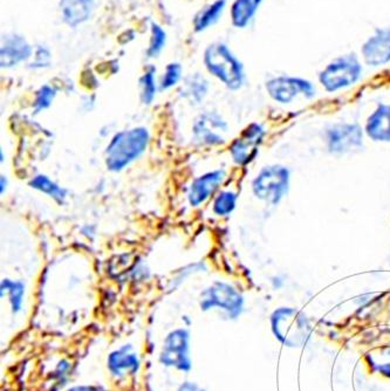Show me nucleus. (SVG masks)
<instances>
[{
	"mask_svg": "<svg viewBox=\"0 0 390 391\" xmlns=\"http://www.w3.org/2000/svg\"><path fill=\"white\" fill-rule=\"evenodd\" d=\"M189 333L185 330H173L166 337L161 353V362L166 367L188 371L192 368L189 356Z\"/></svg>",
	"mask_w": 390,
	"mask_h": 391,
	"instance_id": "obj_8",
	"label": "nucleus"
},
{
	"mask_svg": "<svg viewBox=\"0 0 390 391\" xmlns=\"http://www.w3.org/2000/svg\"><path fill=\"white\" fill-rule=\"evenodd\" d=\"M229 126L216 112H203L196 119L192 134L201 145H221L224 143Z\"/></svg>",
	"mask_w": 390,
	"mask_h": 391,
	"instance_id": "obj_9",
	"label": "nucleus"
},
{
	"mask_svg": "<svg viewBox=\"0 0 390 391\" xmlns=\"http://www.w3.org/2000/svg\"><path fill=\"white\" fill-rule=\"evenodd\" d=\"M108 368L115 376L133 374L138 369V359L130 346L113 351L108 357Z\"/></svg>",
	"mask_w": 390,
	"mask_h": 391,
	"instance_id": "obj_16",
	"label": "nucleus"
},
{
	"mask_svg": "<svg viewBox=\"0 0 390 391\" xmlns=\"http://www.w3.org/2000/svg\"><path fill=\"white\" fill-rule=\"evenodd\" d=\"M225 4H226L225 0H217L216 3H213L210 8H206L196 20V31L201 32L210 25H212L213 22H216L224 10Z\"/></svg>",
	"mask_w": 390,
	"mask_h": 391,
	"instance_id": "obj_23",
	"label": "nucleus"
},
{
	"mask_svg": "<svg viewBox=\"0 0 390 391\" xmlns=\"http://www.w3.org/2000/svg\"><path fill=\"white\" fill-rule=\"evenodd\" d=\"M156 69L154 67L145 72V75L141 79V98L142 102L145 105H150L154 101L156 96V81H155Z\"/></svg>",
	"mask_w": 390,
	"mask_h": 391,
	"instance_id": "obj_24",
	"label": "nucleus"
},
{
	"mask_svg": "<svg viewBox=\"0 0 390 391\" xmlns=\"http://www.w3.org/2000/svg\"><path fill=\"white\" fill-rule=\"evenodd\" d=\"M149 141L150 134L145 127L116 133L106 148V167L113 172L124 170L145 154Z\"/></svg>",
	"mask_w": 390,
	"mask_h": 391,
	"instance_id": "obj_1",
	"label": "nucleus"
},
{
	"mask_svg": "<svg viewBox=\"0 0 390 391\" xmlns=\"http://www.w3.org/2000/svg\"><path fill=\"white\" fill-rule=\"evenodd\" d=\"M225 178L226 171L223 169L209 171L195 178L189 186V204L194 207H201L224 183Z\"/></svg>",
	"mask_w": 390,
	"mask_h": 391,
	"instance_id": "obj_12",
	"label": "nucleus"
},
{
	"mask_svg": "<svg viewBox=\"0 0 390 391\" xmlns=\"http://www.w3.org/2000/svg\"><path fill=\"white\" fill-rule=\"evenodd\" d=\"M365 131L374 142H390V105H377L367 119Z\"/></svg>",
	"mask_w": 390,
	"mask_h": 391,
	"instance_id": "obj_14",
	"label": "nucleus"
},
{
	"mask_svg": "<svg viewBox=\"0 0 390 391\" xmlns=\"http://www.w3.org/2000/svg\"><path fill=\"white\" fill-rule=\"evenodd\" d=\"M291 172L284 165H268L259 171L252 181V191L257 198L270 205H278L289 193Z\"/></svg>",
	"mask_w": 390,
	"mask_h": 391,
	"instance_id": "obj_4",
	"label": "nucleus"
},
{
	"mask_svg": "<svg viewBox=\"0 0 390 391\" xmlns=\"http://www.w3.org/2000/svg\"><path fill=\"white\" fill-rule=\"evenodd\" d=\"M271 323L275 335L287 344L289 339L298 337L299 334L306 335L308 323L303 313L296 311V308H279L272 314Z\"/></svg>",
	"mask_w": 390,
	"mask_h": 391,
	"instance_id": "obj_11",
	"label": "nucleus"
},
{
	"mask_svg": "<svg viewBox=\"0 0 390 391\" xmlns=\"http://www.w3.org/2000/svg\"><path fill=\"white\" fill-rule=\"evenodd\" d=\"M266 91L275 101L287 105L298 98L303 96L313 98L317 95V89L311 81L298 76L282 75L273 78L266 82Z\"/></svg>",
	"mask_w": 390,
	"mask_h": 391,
	"instance_id": "obj_7",
	"label": "nucleus"
},
{
	"mask_svg": "<svg viewBox=\"0 0 390 391\" xmlns=\"http://www.w3.org/2000/svg\"><path fill=\"white\" fill-rule=\"evenodd\" d=\"M263 0H236L231 8L232 24L244 29L256 15Z\"/></svg>",
	"mask_w": 390,
	"mask_h": 391,
	"instance_id": "obj_18",
	"label": "nucleus"
},
{
	"mask_svg": "<svg viewBox=\"0 0 390 391\" xmlns=\"http://www.w3.org/2000/svg\"><path fill=\"white\" fill-rule=\"evenodd\" d=\"M237 200H238V196L236 192L230 191V190L222 191L213 200V214L219 217L229 216L232 214V211L235 210Z\"/></svg>",
	"mask_w": 390,
	"mask_h": 391,
	"instance_id": "obj_21",
	"label": "nucleus"
},
{
	"mask_svg": "<svg viewBox=\"0 0 390 391\" xmlns=\"http://www.w3.org/2000/svg\"><path fill=\"white\" fill-rule=\"evenodd\" d=\"M29 186L36 191L43 192L48 197H51L52 200L60 204V205L65 203L66 200H67V190L57 184L55 181H52L51 178L46 175L34 176L29 181Z\"/></svg>",
	"mask_w": 390,
	"mask_h": 391,
	"instance_id": "obj_20",
	"label": "nucleus"
},
{
	"mask_svg": "<svg viewBox=\"0 0 390 391\" xmlns=\"http://www.w3.org/2000/svg\"><path fill=\"white\" fill-rule=\"evenodd\" d=\"M204 61L208 71L219 79L226 87L232 91L242 88L245 81L244 68L238 59L232 54V52L225 45L210 46L206 50Z\"/></svg>",
	"mask_w": 390,
	"mask_h": 391,
	"instance_id": "obj_2",
	"label": "nucleus"
},
{
	"mask_svg": "<svg viewBox=\"0 0 390 391\" xmlns=\"http://www.w3.org/2000/svg\"><path fill=\"white\" fill-rule=\"evenodd\" d=\"M264 136L265 129L261 124H249L230 145V155L233 162L238 165H246L252 162L258 155Z\"/></svg>",
	"mask_w": 390,
	"mask_h": 391,
	"instance_id": "obj_10",
	"label": "nucleus"
},
{
	"mask_svg": "<svg viewBox=\"0 0 390 391\" xmlns=\"http://www.w3.org/2000/svg\"><path fill=\"white\" fill-rule=\"evenodd\" d=\"M362 65L355 54L334 59L319 74V82L327 93H336L356 84L362 76Z\"/></svg>",
	"mask_w": 390,
	"mask_h": 391,
	"instance_id": "obj_3",
	"label": "nucleus"
},
{
	"mask_svg": "<svg viewBox=\"0 0 390 391\" xmlns=\"http://www.w3.org/2000/svg\"><path fill=\"white\" fill-rule=\"evenodd\" d=\"M244 306L242 294L230 283L215 281L201 294V308L202 311L222 309L228 314L229 318L236 319L240 316Z\"/></svg>",
	"mask_w": 390,
	"mask_h": 391,
	"instance_id": "obj_5",
	"label": "nucleus"
},
{
	"mask_svg": "<svg viewBox=\"0 0 390 391\" xmlns=\"http://www.w3.org/2000/svg\"><path fill=\"white\" fill-rule=\"evenodd\" d=\"M68 391H99V390H96V389H94V388L76 387V388H73V389H71V390Z\"/></svg>",
	"mask_w": 390,
	"mask_h": 391,
	"instance_id": "obj_31",
	"label": "nucleus"
},
{
	"mask_svg": "<svg viewBox=\"0 0 390 391\" xmlns=\"http://www.w3.org/2000/svg\"><path fill=\"white\" fill-rule=\"evenodd\" d=\"M164 44H166V32L159 25L152 24V44L148 50V57L150 58L157 57L164 47Z\"/></svg>",
	"mask_w": 390,
	"mask_h": 391,
	"instance_id": "obj_27",
	"label": "nucleus"
},
{
	"mask_svg": "<svg viewBox=\"0 0 390 391\" xmlns=\"http://www.w3.org/2000/svg\"><path fill=\"white\" fill-rule=\"evenodd\" d=\"M326 145L332 155H347L363 147V131L358 124H335L326 129Z\"/></svg>",
	"mask_w": 390,
	"mask_h": 391,
	"instance_id": "obj_6",
	"label": "nucleus"
},
{
	"mask_svg": "<svg viewBox=\"0 0 390 391\" xmlns=\"http://www.w3.org/2000/svg\"><path fill=\"white\" fill-rule=\"evenodd\" d=\"M60 6L65 22L75 27L89 18L93 0H62Z\"/></svg>",
	"mask_w": 390,
	"mask_h": 391,
	"instance_id": "obj_17",
	"label": "nucleus"
},
{
	"mask_svg": "<svg viewBox=\"0 0 390 391\" xmlns=\"http://www.w3.org/2000/svg\"><path fill=\"white\" fill-rule=\"evenodd\" d=\"M182 75V67L178 64H170L166 66V72L159 84L161 91H166L178 84Z\"/></svg>",
	"mask_w": 390,
	"mask_h": 391,
	"instance_id": "obj_26",
	"label": "nucleus"
},
{
	"mask_svg": "<svg viewBox=\"0 0 390 391\" xmlns=\"http://www.w3.org/2000/svg\"><path fill=\"white\" fill-rule=\"evenodd\" d=\"M178 391H205L202 388L198 387L197 384L192 383V382H187V383L181 385Z\"/></svg>",
	"mask_w": 390,
	"mask_h": 391,
	"instance_id": "obj_29",
	"label": "nucleus"
},
{
	"mask_svg": "<svg viewBox=\"0 0 390 391\" xmlns=\"http://www.w3.org/2000/svg\"><path fill=\"white\" fill-rule=\"evenodd\" d=\"M50 52L46 48L39 47L36 51V61L33 62L32 67L34 68H41L46 67L50 64Z\"/></svg>",
	"mask_w": 390,
	"mask_h": 391,
	"instance_id": "obj_28",
	"label": "nucleus"
},
{
	"mask_svg": "<svg viewBox=\"0 0 390 391\" xmlns=\"http://www.w3.org/2000/svg\"><path fill=\"white\" fill-rule=\"evenodd\" d=\"M362 58L372 67H381L390 62V29H377L363 43Z\"/></svg>",
	"mask_w": 390,
	"mask_h": 391,
	"instance_id": "obj_13",
	"label": "nucleus"
},
{
	"mask_svg": "<svg viewBox=\"0 0 390 391\" xmlns=\"http://www.w3.org/2000/svg\"><path fill=\"white\" fill-rule=\"evenodd\" d=\"M6 189H8V179L4 175H1V177H0V193L4 195Z\"/></svg>",
	"mask_w": 390,
	"mask_h": 391,
	"instance_id": "obj_30",
	"label": "nucleus"
},
{
	"mask_svg": "<svg viewBox=\"0 0 390 391\" xmlns=\"http://www.w3.org/2000/svg\"><path fill=\"white\" fill-rule=\"evenodd\" d=\"M25 293V283L22 281L6 278L0 283V295L1 297H4L5 295L8 297L13 314H18L19 311H22Z\"/></svg>",
	"mask_w": 390,
	"mask_h": 391,
	"instance_id": "obj_19",
	"label": "nucleus"
},
{
	"mask_svg": "<svg viewBox=\"0 0 390 391\" xmlns=\"http://www.w3.org/2000/svg\"><path fill=\"white\" fill-rule=\"evenodd\" d=\"M183 93H185V98H188L192 103L199 105L208 94V82L203 79L202 76L195 75L189 79Z\"/></svg>",
	"mask_w": 390,
	"mask_h": 391,
	"instance_id": "obj_22",
	"label": "nucleus"
},
{
	"mask_svg": "<svg viewBox=\"0 0 390 391\" xmlns=\"http://www.w3.org/2000/svg\"><path fill=\"white\" fill-rule=\"evenodd\" d=\"M32 53V48L26 43L22 36H13L5 41V44L0 51V64L3 68L13 67L19 62L29 58Z\"/></svg>",
	"mask_w": 390,
	"mask_h": 391,
	"instance_id": "obj_15",
	"label": "nucleus"
},
{
	"mask_svg": "<svg viewBox=\"0 0 390 391\" xmlns=\"http://www.w3.org/2000/svg\"><path fill=\"white\" fill-rule=\"evenodd\" d=\"M57 96V89L51 86H43L36 95V100L33 102V109L36 114L50 108Z\"/></svg>",
	"mask_w": 390,
	"mask_h": 391,
	"instance_id": "obj_25",
	"label": "nucleus"
}]
</instances>
